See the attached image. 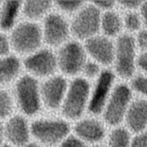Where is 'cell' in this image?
<instances>
[{
  "instance_id": "6da1fadb",
  "label": "cell",
  "mask_w": 147,
  "mask_h": 147,
  "mask_svg": "<svg viewBox=\"0 0 147 147\" xmlns=\"http://www.w3.org/2000/svg\"><path fill=\"white\" fill-rule=\"evenodd\" d=\"M114 44L113 71L116 76L123 82L130 81L136 75L137 60L139 53L134 36L123 32L115 38Z\"/></svg>"
},
{
  "instance_id": "7a4b0ae2",
  "label": "cell",
  "mask_w": 147,
  "mask_h": 147,
  "mask_svg": "<svg viewBox=\"0 0 147 147\" xmlns=\"http://www.w3.org/2000/svg\"><path fill=\"white\" fill-rule=\"evenodd\" d=\"M91 88L90 82L81 76L69 82L61 106V113L66 119L77 121L83 117L87 110Z\"/></svg>"
},
{
  "instance_id": "3957f363",
  "label": "cell",
  "mask_w": 147,
  "mask_h": 147,
  "mask_svg": "<svg viewBox=\"0 0 147 147\" xmlns=\"http://www.w3.org/2000/svg\"><path fill=\"white\" fill-rule=\"evenodd\" d=\"M133 91L125 82L116 83L101 114L106 125L116 127L124 121L128 107L133 99Z\"/></svg>"
},
{
  "instance_id": "277c9868",
  "label": "cell",
  "mask_w": 147,
  "mask_h": 147,
  "mask_svg": "<svg viewBox=\"0 0 147 147\" xmlns=\"http://www.w3.org/2000/svg\"><path fill=\"white\" fill-rule=\"evenodd\" d=\"M101 13L92 2H86L72 16L69 22L71 34L74 39L84 42L99 34Z\"/></svg>"
},
{
  "instance_id": "5b68a950",
  "label": "cell",
  "mask_w": 147,
  "mask_h": 147,
  "mask_svg": "<svg viewBox=\"0 0 147 147\" xmlns=\"http://www.w3.org/2000/svg\"><path fill=\"white\" fill-rule=\"evenodd\" d=\"M88 57L83 44L76 40H68L61 45L57 56V66L65 76H80Z\"/></svg>"
},
{
  "instance_id": "8992f818",
  "label": "cell",
  "mask_w": 147,
  "mask_h": 147,
  "mask_svg": "<svg viewBox=\"0 0 147 147\" xmlns=\"http://www.w3.org/2000/svg\"><path fill=\"white\" fill-rule=\"evenodd\" d=\"M116 75L113 69L103 68L94 80L90 95L87 111L92 116L101 115L105 106L116 84Z\"/></svg>"
},
{
  "instance_id": "52a82bcc",
  "label": "cell",
  "mask_w": 147,
  "mask_h": 147,
  "mask_svg": "<svg viewBox=\"0 0 147 147\" xmlns=\"http://www.w3.org/2000/svg\"><path fill=\"white\" fill-rule=\"evenodd\" d=\"M71 126L63 119H42L34 122L31 126L33 136L46 145H55L61 142L69 134Z\"/></svg>"
},
{
  "instance_id": "ba28073f",
  "label": "cell",
  "mask_w": 147,
  "mask_h": 147,
  "mask_svg": "<svg viewBox=\"0 0 147 147\" xmlns=\"http://www.w3.org/2000/svg\"><path fill=\"white\" fill-rule=\"evenodd\" d=\"M88 58L103 68L112 66L114 61V41L102 34H98L83 42Z\"/></svg>"
},
{
  "instance_id": "9c48e42d",
  "label": "cell",
  "mask_w": 147,
  "mask_h": 147,
  "mask_svg": "<svg viewBox=\"0 0 147 147\" xmlns=\"http://www.w3.org/2000/svg\"><path fill=\"white\" fill-rule=\"evenodd\" d=\"M71 35L69 22L62 15L52 13L44 22V38L47 43L53 47L63 45Z\"/></svg>"
},
{
  "instance_id": "30bf717a",
  "label": "cell",
  "mask_w": 147,
  "mask_h": 147,
  "mask_svg": "<svg viewBox=\"0 0 147 147\" xmlns=\"http://www.w3.org/2000/svg\"><path fill=\"white\" fill-rule=\"evenodd\" d=\"M41 33L37 25L24 23L18 25L11 35V42L14 49L21 53H26L36 49L40 44Z\"/></svg>"
},
{
  "instance_id": "8fae6325",
  "label": "cell",
  "mask_w": 147,
  "mask_h": 147,
  "mask_svg": "<svg viewBox=\"0 0 147 147\" xmlns=\"http://www.w3.org/2000/svg\"><path fill=\"white\" fill-rule=\"evenodd\" d=\"M16 92L22 111L28 115L35 114L40 107L36 81L28 76L22 77L17 83Z\"/></svg>"
},
{
  "instance_id": "7c38bea8",
  "label": "cell",
  "mask_w": 147,
  "mask_h": 147,
  "mask_svg": "<svg viewBox=\"0 0 147 147\" xmlns=\"http://www.w3.org/2000/svg\"><path fill=\"white\" fill-rule=\"evenodd\" d=\"M103 122L94 116L82 118L74 126L75 136L84 142L96 143L101 141L106 136Z\"/></svg>"
},
{
  "instance_id": "4fadbf2b",
  "label": "cell",
  "mask_w": 147,
  "mask_h": 147,
  "mask_svg": "<svg viewBox=\"0 0 147 147\" xmlns=\"http://www.w3.org/2000/svg\"><path fill=\"white\" fill-rule=\"evenodd\" d=\"M124 121L127 129L138 134L147 127V99L138 96L134 97L126 111Z\"/></svg>"
},
{
  "instance_id": "5bb4252c",
  "label": "cell",
  "mask_w": 147,
  "mask_h": 147,
  "mask_svg": "<svg viewBox=\"0 0 147 147\" xmlns=\"http://www.w3.org/2000/svg\"><path fill=\"white\" fill-rule=\"evenodd\" d=\"M68 83L64 77L56 76L49 79L42 84V99L48 108L56 109L61 106Z\"/></svg>"
},
{
  "instance_id": "9a60e30c",
  "label": "cell",
  "mask_w": 147,
  "mask_h": 147,
  "mask_svg": "<svg viewBox=\"0 0 147 147\" xmlns=\"http://www.w3.org/2000/svg\"><path fill=\"white\" fill-rule=\"evenodd\" d=\"M25 65L28 70L39 76L49 75L57 67V57L51 51L44 49L27 58Z\"/></svg>"
},
{
  "instance_id": "2e32d148",
  "label": "cell",
  "mask_w": 147,
  "mask_h": 147,
  "mask_svg": "<svg viewBox=\"0 0 147 147\" xmlns=\"http://www.w3.org/2000/svg\"><path fill=\"white\" fill-rule=\"evenodd\" d=\"M122 14L116 9L103 11L101 13L100 32L102 34L113 39L123 33Z\"/></svg>"
},
{
  "instance_id": "e0dca14e",
  "label": "cell",
  "mask_w": 147,
  "mask_h": 147,
  "mask_svg": "<svg viewBox=\"0 0 147 147\" xmlns=\"http://www.w3.org/2000/svg\"><path fill=\"white\" fill-rule=\"evenodd\" d=\"M5 133L10 142L17 146L26 145L29 138L26 122L20 116H15L7 122Z\"/></svg>"
},
{
  "instance_id": "ac0fdd59",
  "label": "cell",
  "mask_w": 147,
  "mask_h": 147,
  "mask_svg": "<svg viewBox=\"0 0 147 147\" xmlns=\"http://www.w3.org/2000/svg\"><path fill=\"white\" fill-rule=\"evenodd\" d=\"M130 131L125 127L116 126L108 137L109 147H129L131 142Z\"/></svg>"
},
{
  "instance_id": "d6986e66",
  "label": "cell",
  "mask_w": 147,
  "mask_h": 147,
  "mask_svg": "<svg viewBox=\"0 0 147 147\" xmlns=\"http://www.w3.org/2000/svg\"><path fill=\"white\" fill-rule=\"evenodd\" d=\"M20 63L15 57H9L0 60V83L7 82L17 74Z\"/></svg>"
},
{
  "instance_id": "ffe728a7",
  "label": "cell",
  "mask_w": 147,
  "mask_h": 147,
  "mask_svg": "<svg viewBox=\"0 0 147 147\" xmlns=\"http://www.w3.org/2000/svg\"><path fill=\"white\" fill-rule=\"evenodd\" d=\"M19 6L18 1H7L5 3L0 14V24L3 29H7L13 25Z\"/></svg>"
},
{
  "instance_id": "44dd1931",
  "label": "cell",
  "mask_w": 147,
  "mask_h": 147,
  "mask_svg": "<svg viewBox=\"0 0 147 147\" xmlns=\"http://www.w3.org/2000/svg\"><path fill=\"white\" fill-rule=\"evenodd\" d=\"M123 26L125 32L135 34L144 28L138 10L125 11L122 14Z\"/></svg>"
},
{
  "instance_id": "7402d4cb",
  "label": "cell",
  "mask_w": 147,
  "mask_h": 147,
  "mask_svg": "<svg viewBox=\"0 0 147 147\" xmlns=\"http://www.w3.org/2000/svg\"><path fill=\"white\" fill-rule=\"evenodd\" d=\"M51 7L50 1H27L24 5L25 14L30 18L40 17Z\"/></svg>"
},
{
  "instance_id": "603a6c76",
  "label": "cell",
  "mask_w": 147,
  "mask_h": 147,
  "mask_svg": "<svg viewBox=\"0 0 147 147\" xmlns=\"http://www.w3.org/2000/svg\"><path fill=\"white\" fill-rule=\"evenodd\" d=\"M103 69V68L96 62L88 59L83 67L80 75H82L81 76L90 82L91 80H95L99 76Z\"/></svg>"
},
{
  "instance_id": "cb8c5ba5",
  "label": "cell",
  "mask_w": 147,
  "mask_h": 147,
  "mask_svg": "<svg viewBox=\"0 0 147 147\" xmlns=\"http://www.w3.org/2000/svg\"><path fill=\"white\" fill-rule=\"evenodd\" d=\"M129 82L133 92L147 99V77L141 74H136Z\"/></svg>"
},
{
  "instance_id": "d4e9b609",
  "label": "cell",
  "mask_w": 147,
  "mask_h": 147,
  "mask_svg": "<svg viewBox=\"0 0 147 147\" xmlns=\"http://www.w3.org/2000/svg\"><path fill=\"white\" fill-rule=\"evenodd\" d=\"M85 3V2L82 1H57L56 5L63 12L72 16Z\"/></svg>"
},
{
  "instance_id": "484cf974",
  "label": "cell",
  "mask_w": 147,
  "mask_h": 147,
  "mask_svg": "<svg viewBox=\"0 0 147 147\" xmlns=\"http://www.w3.org/2000/svg\"><path fill=\"white\" fill-rule=\"evenodd\" d=\"M12 109L11 100L9 95L4 91L0 90V117L7 116Z\"/></svg>"
},
{
  "instance_id": "4316f807",
  "label": "cell",
  "mask_w": 147,
  "mask_h": 147,
  "mask_svg": "<svg viewBox=\"0 0 147 147\" xmlns=\"http://www.w3.org/2000/svg\"><path fill=\"white\" fill-rule=\"evenodd\" d=\"M133 36L139 52L147 51V29L143 28Z\"/></svg>"
},
{
  "instance_id": "83f0119b",
  "label": "cell",
  "mask_w": 147,
  "mask_h": 147,
  "mask_svg": "<svg viewBox=\"0 0 147 147\" xmlns=\"http://www.w3.org/2000/svg\"><path fill=\"white\" fill-rule=\"evenodd\" d=\"M60 147H87L85 142L76 136H67L61 142Z\"/></svg>"
},
{
  "instance_id": "f1b7e54d",
  "label": "cell",
  "mask_w": 147,
  "mask_h": 147,
  "mask_svg": "<svg viewBox=\"0 0 147 147\" xmlns=\"http://www.w3.org/2000/svg\"><path fill=\"white\" fill-rule=\"evenodd\" d=\"M137 69L141 72V74L147 77V51L138 53Z\"/></svg>"
},
{
  "instance_id": "f546056e",
  "label": "cell",
  "mask_w": 147,
  "mask_h": 147,
  "mask_svg": "<svg viewBox=\"0 0 147 147\" xmlns=\"http://www.w3.org/2000/svg\"><path fill=\"white\" fill-rule=\"evenodd\" d=\"M129 147H147V131L137 134L131 139Z\"/></svg>"
},
{
  "instance_id": "4dcf8cb0",
  "label": "cell",
  "mask_w": 147,
  "mask_h": 147,
  "mask_svg": "<svg viewBox=\"0 0 147 147\" xmlns=\"http://www.w3.org/2000/svg\"><path fill=\"white\" fill-rule=\"evenodd\" d=\"M142 3L141 1H120L117 2V7L122 9L125 11L138 10Z\"/></svg>"
},
{
  "instance_id": "1f68e13d",
  "label": "cell",
  "mask_w": 147,
  "mask_h": 147,
  "mask_svg": "<svg viewBox=\"0 0 147 147\" xmlns=\"http://www.w3.org/2000/svg\"><path fill=\"white\" fill-rule=\"evenodd\" d=\"M92 3L101 12L113 10L117 7V2L114 1H98Z\"/></svg>"
},
{
  "instance_id": "d6a6232c",
  "label": "cell",
  "mask_w": 147,
  "mask_h": 147,
  "mask_svg": "<svg viewBox=\"0 0 147 147\" xmlns=\"http://www.w3.org/2000/svg\"><path fill=\"white\" fill-rule=\"evenodd\" d=\"M138 11L142 19L143 26L147 29V1L142 2Z\"/></svg>"
},
{
  "instance_id": "836d02e7",
  "label": "cell",
  "mask_w": 147,
  "mask_h": 147,
  "mask_svg": "<svg viewBox=\"0 0 147 147\" xmlns=\"http://www.w3.org/2000/svg\"><path fill=\"white\" fill-rule=\"evenodd\" d=\"M9 51V44L5 36L0 34V55L6 54Z\"/></svg>"
},
{
  "instance_id": "e575fe53",
  "label": "cell",
  "mask_w": 147,
  "mask_h": 147,
  "mask_svg": "<svg viewBox=\"0 0 147 147\" xmlns=\"http://www.w3.org/2000/svg\"><path fill=\"white\" fill-rule=\"evenodd\" d=\"M2 138H3V130H2V125L0 123V144L2 141Z\"/></svg>"
},
{
  "instance_id": "d590c367",
  "label": "cell",
  "mask_w": 147,
  "mask_h": 147,
  "mask_svg": "<svg viewBox=\"0 0 147 147\" xmlns=\"http://www.w3.org/2000/svg\"><path fill=\"white\" fill-rule=\"evenodd\" d=\"M26 147H39V146L36 143H30V144L26 145Z\"/></svg>"
},
{
  "instance_id": "8d00e7d4",
  "label": "cell",
  "mask_w": 147,
  "mask_h": 147,
  "mask_svg": "<svg viewBox=\"0 0 147 147\" xmlns=\"http://www.w3.org/2000/svg\"><path fill=\"white\" fill-rule=\"evenodd\" d=\"M92 147H105V146H103V145H95Z\"/></svg>"
},
{
  "instance_id": "74e56055",
  "label": "cell",
  "mask_w": 147,
  "mask_h": 147,
  "mask_svg": "<svg viewBox=\"0 0 147 147\" xmlns=\"http://www.w3.org/2000/svg\"><path fill=\"white\" fill-rule=\"evenodd\" d=\"M0 147H13V146H10V145H2V146H1Z\"/></svg>"
},
{
  "instance_id": "f35d334b",
  "label": "cell",
  "mask_w": 147,
  "mask_h": 147,
  "mask_svg": "<svg viewBox=\"0 0 147 147\" xmlns=\"http://www.w3.org/2000/svg\"><path fill=\"white\" fill-rule=\"evenodd\" d=\"M0 3H1V2H0Z\"/></svg>"
}]
</instances>
